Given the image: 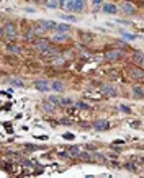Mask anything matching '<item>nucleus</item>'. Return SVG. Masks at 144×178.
<instances>
[{
    "label": "nucleus",
    "instance_id": "17",
    "mask_svg": "<svg viewBox=\"0 0 144 178\" xmlns=\"http://www.w3.org/2000/svg\"><path fill=\"white\" fill-rule=\"evenodd\" d=\"M80 39H82L85 44H89V43H92L94 36H92V34H89V33H80Z\"/></svg>",
    "mask_w": 144,
    "mask_h": 178
},
{
    "label": "nucleus",
    "instance_id": "20",
    "mask_svg": "<svg viewBox=\"0 0 144 178\" xmlns=\"http://www.w3.org/2000/svg\"><path fill=\"white\" fill-rule=\"evenodd\" d=\"M51 103H53L54 106H59V105H62V98H59V96H49L48 98Z\"/></svg>",
    "mask_w": 144,
    "mask_h": 178
},
{
    "label": "nucleus",
    "instance_id": "33",
    "mask_svg": "<svg viewBox=\"0 0 144 178\" xmlns=\"http://www.w3.org/2000/svg\"><path fill=\"white\" fill-rule=\"evenodd\" d=\"M129 126H131V128H139L141 123L139 121H133V123H129Z\"/></svg>",
    "mask_w": 144,
    "mask_h": 178
},
{
    "label": "nucleus",
    "instance_id": "1",
    "mask_svg": "<svg viewBox=\"0 0 144 178\" xmlns=\"http://www.w3.org/2000/svg\"><path fill=\"white\" fill-rule=\"evenodd\" d=\"M2 36L7 39V41H13L16 38V25L15 23H5L2 28Z\"/></svg>",
    "mask_w": 144,
    "mask_h": 178
},
{
    "label": "nucleus",
    "instance_id": "10",
    "mask_svg": "<svg viewBox=\"0 0 144 178\" xmlns=\"http://www.w3.org/2000/svg\"><path fill=\"white\" fill-rule=\"evenodd\" d=\"M7 51H8V53H11V54H20L21 53V48H20V46H16V44L8 43L7 44Z\"/></svg>",
    "mask_w": 144,
    "mask_h": 178
},
{
    "label": "nucleus",
    "instance_id": "21",
    "mask_svg": "<svg viewBox=\"0 0 144 178\" xmlns=\"http://www.w3.org/2000/svg\"><path fill=\"white\" fill-rule=\"evenodd\" d=\"M69 152H71V155H72V157L80 155V149L76 147V146H71V147H69Z\"/></svg>",
    "mask_w": 144,
    "mask_h": 178
},
{
    "label": "nucleus",
    "instance_id": "2",
    "mask_svg": "<svg viewBox=\"0 0 144 178\" xmlns=\"http://www.w3.org/2000/svg\"><path fill=\"white\" fill-rule=\"evenodd\" d=\"M121 57H123V53L120 49H110V51L105 53V59L107 61H118V59H121Z\"/></svg>",
    "mask_w": 144,
    "mask_h": 178
},
{
    "label": "nucleus",
    "instance_id": "41",
    "mask_svg": "<svg viewBox=\"0 0 144 178\" xmlns=\"http://www.w3.org/2000/svg\"><path fill=\"white\" fill-rule=\"evenodd\" d=\"M142 66H144V61H142Z\"/></svg>",
    "mask_w": 144,
    "mask_h": 178
},
{
    "label": "nucleus",
    "instance_id": "37",
    "mask_svg": "<svg viewBox=\"0 0 144 178\" xmlns=\"http://www.w3.org/2000/svg\"><path fill=\"white\" fill-rule=\"evenodd\" d=\"M110 75H113V77H116V78H118V75H120V74H118L116 70H110Z\"/></svg>",
    "mask_w": 144,
    "mask_h": 178
},
{
    "label": "nucleus",
    "instance_id": "28",
    "mask_svg": "<svg viewBox=\"0 0 144 178\" xmlns=\"http://www.w3.org/2000/svg\"><path fill=\"white\" fill-rule=\"evenodd\" d=\"M102 2H103V0H94V2H92V3H94V10H98L100 5H102Z\"/></svg>",
    "mask_w": 144,
    "mask_h": 178
},
{
    "label": "nucleus",
    "instance_id": "25",
    "mask_svg": "<svg viewBox=\"0 0 144 178\" xmlns=\"http://www.w3.org/2000/svg\"><path fill=\"white\" fill-rule=\"evenodd\" d=\"M76 106L79 108V110H89V105H87V103H84V101H76Z\"/></svg>",
    "mask_w": 144,
    "mask_h": 178
},
{
    "label": "nucleus",
    "instance_id": "23",
    "mask_svg": "<svg viewBox=\"0 0 144 178\" xmlns=\"http://www.w3.org/2000/svg\"><path fill=\"white\" fill-rule=\"evenodd\" d=\"M64 64H66V59H64V57H57V59H54V61H53V66H56V67L64 66Z\"/></svg>",
    "mask_w": 144,
    "mask_h": 178
},
{
    "label": "nucleus",
    "instance_id": "42",
    "mask_svg": "<svg viewBox=\"0 0 144 178\" xmlns=\"http://www.w3.org/2000/svg\"><path fill=\"white\" fill-rule=\"evenodd\" d=\"M126 2H129V0H126Z\"/></svg>",
    "mask_w": 144,
    "mask_h": 178
},
{
    "label": "nucleus",
    "instance_id": "7",
    "mask_svg": "<svg viewBox=\"0 0 144 178\" xmlns=\"http://www.w3.org/2000/svg\"><path fill=\"white\" fill-rule=\"evenodd\" d=\"M51 46V43L48 41V39H39V41L36 43V49H38V53L41 54V53H44L46 49H48Z\"/></svg>",
    "mask_w": 144,
    "mask_h": 178
},
{
    "label": "nucleus",
    "instance_id": "30",
    "mask_svg": "<svg viewBox=\"0 0 144 178\" xmlns=\"http://www.w3.org/2000/svg\"><path fill=\"white\" fill-rule=\"evenodd\" d=\"M59 157L61 159H69V157H72V155H71V152L67 150V152H59Z\"/></svg>",
    "mask_w": 144,
    "mask_h": 178
},
{
    "label": "nucleus",
    "instance_id": "12",
    "mask_svg": "<svg viewBox=\"0 0 144 178\" xmlns=\"http://www.w3.org/2000/svg\"><path fill=\"white\" fill-rule=\"evenodd\" d=\"M51 88H53L54 91H64V83L59 82V80H56V82L51 83Z\"/></svg>",
    "mask_w": 144,
    "mask_h": 178
},
{
    "label": "nucleus",
    "instance_id": "35",
    "mask_svg": "<svg viewBox=\"0 0 144 178\" xmlns=\"http://www.w3.org/2000/svg\"><path fill=\"white\" fill-rule=\"evenodd\" d=\"M64 139H67V141H72V139H74V134H64Z\"/></svg>",
    "mask_w": 144,
    "mask_h": 178
},
{
    "label": "nucleus",
    "instance_id": "11",
    "mask_svg": "<svg viewBox=\"0 0 144 178\" xmlns=\"http://www.w3.org/2000/svg\"><path fill=\"white\" fill-rule=\"evenodd\" d=\"M43 110H44L46 113H54V110H56V106H54L53 103H51V101L48 100V101H44V103H43Z\"/></svg>",
    "mask_w": 144,
    "mask_h": 178
},
{
    "label": "nucleus",
    "instance_id": "14",
    "mask_svg": "<svg viewBox=\"0 0 144 178\" xmlns=\"http://www.w3.org/2000/svg\"><path fill=\"white\" fill-rule=\"evenodd\" d=\"M123 10H124V13H134V11H136V8H134V5H131L129 2H124L123 3Z\"/></svg>",
    "mask_w": 144,
    "mask_h": 178
},
{
    "label": "nucleus",
    "instance_id": "19",
    "mask_svg": "<svg viewBox=\"0 0 144 178\" xmlns=\"http://www.w3.org/2000/svg\"><path fill=\"white\" fill-rule=\"evenodd\" d=\"M120 33L123 34V38L129 39V41H134V39H136V36H134V34H131V33H126V31L123 30V28H120Z\"/></svg>",
    "mask_w": 144,
    "mask_h": 178
},
{
    "label": "nucleus",
    "instance_id": "18",
    "mask_svg": "<svg viewBox=\"0 0 144 178\" xmlns=\"http://www.w3.org/2000/svg\"><path fill=\"white\" fill-rule=\"evenodd\" d=\"M69 30H71V26L66 25V23H62V25H57V28H56V31H59V33H67Z\"/></svg>",
    "mask_w": 144,
    "mask_h": 178
},
{
    "label": "nucleus",
    "instance_id": "32",
    "mask_svg": "<svg viewBox=\"0 0 144 178\" xmlns=\"http://www.w3.org/2000/svg\"><path fill=\"white\" fill-rule=\"evenodd\" d=\"M61 123L66 124V126H71V124H72V121H71V119H67V118H66V119H61Z\"/></svg>",
    "mask_w": 144,
    "mask_h": 178
},
{
    "label": "nucleus",
    "instance_id": "6",
    "mask_svg": "<svg viewBox=\"0 0 144 178\" xmlns=\"http://www.w3.org/2000/svg\"><path fill=\"white\" fill-rule=\"evenodd\" d=\"M94 128L98 129V131H105L110 128V123L107 121V119H97V121L94 123Z\"/></svg>",
    "mask_w": 144,
    "mask_h": 178
},
{
    "label": "nucleus",
    "instance_id": "34",
    "mask_svg": "<svg viewBox=\"0 0 144 178\" xmlns=\"http://www.w3.org/2000/svg\"><path fill=\"white\" fill-rule=\"evenodd\" d=\"M62 105H72V100H69V98H62Z\"/></svg>",
    "mask_w": 144,
    "mask_h": 178
},
{
    "label": "nucleus",
    "instance_id": "22",
    "mask_svg": "<svg viewBox=\"0 0 144 178\" xmlns=\"http://www.w3.org/2000/svg\"><path fill=\"white\" fill-rule=\"evenodd\" d=\"M10 83H11V85H15V87H20V88L25 87V82H21L20 78H11V80H10Z\"/></svg>",
    "mask_w": 144,
    "mask_h": 178
},
{
    "label": "nucleus",
    "instance_id": "24",
    "mask_svg": "<svg viewBox=\"0 0 144 178\" xmlns=\"http://www.w3.org/2000/svg\"><path fill=\"white\" fill-rule=\"evenodd\" d=\"M46 5H48L49 8H57V7H61L57 0H48V3H46Z\"/></svg>",
    "mask_w": 144,
    "mask_h": 178
},
{
    "label": "nucleus",
    "instance_id": "8",
    "mask_svg": "<svg viewBox=\"0 0 144 178\" xmlns=\"http://www.w3.org/2000/svg\"><path fill=\"white\" fill-rule=\"evenodd\" d=\"M133 96L136 100H142L144 98V88L139 87V85H136V87L133 88Z\"/></svg>",
    "mask_w": 144,
    "mask_h": 178
},
{
    "label": "nucleus",
    "instance_id": "4",
    "mask_svg": "<svg viewBox=\"0 0 144 178\" xmlns=\"http://www.w3.org/2000/svg\"><path fill=\"white\" fill-rule=\"evenodd\" d=\"M102 93H105L108 96H116V88H115L113 85L105 83V85H102Z\"/></svg>",
    "mask_w": 144,
    "mask_h": 178
},
{
    "label": "nucleus",
    "instance_id": "29",
    "mask_svg": "<svg viewBox=\"0 0 144 178\" xmlns=\"http://www.w3.org/2000/svg\"><path fill=\"white\" fill-rule=\"evenodd\" d=\"M120 111H123V113H131V110H129V108L128 106H126V105H120Z\"/></svg>",
    "mask_w": 144,
    "mask_h": 178
},
{
    "label": "nucleus",
    "instance_id": "5",
    "mask_svg": "<svg viewBox=\"0 0 144 178\" xmlns=\"http://www.w3.org/2000/svg\"><path fill=\"white\" fill-rule=\"evenodd\" d=\"M34 88L39 90V91H48L51 88V85L46 82V80H36V82H34Z\"/></svg>",
    "mask_w": 144,
    "mask_h": 178
},
{
    "label": "nucleus",
    "instance_id": "27",
    "mask_svg": "<svg viewBox=\"0 0 144 178\" xmlns=\"http://www.w3.org/2000/svg\"><path fill=\"white\" fill-rule=\"evenodd\" d=\"M126 167V170H129V172H136V167H134V163H131V162H128L124 165Z\"/></svg>",
    "mask_w": 144,
    "mask_h": 178
},
{
    "label": "nucleus",
    "instance_id": "16",
    "mask_svg": "<svg viewBox=\"0 0 144 178\" xmlns=\"http://www.w3.org/2000/svg\"><path fill=\"white\" fill-rule=\"evenodd\" d=\"M54 41H57V43H64V41H69V36H67L66 33L56 34V36H54Z\"/></svg>",
    "mask_w": 144,
    "mask_h": 178
},
{
    "label": "nucleus",
    "instance_id": "40",
    "mask_svg": "<svg viewBox=\"0 0 144 178\" xmlns=\"http://www.w3.org/2000/svg\"><path fill=\"white\" fill-rule=\"evenodd\" d=\"M136 162H137V163H142V165H144V159H142V157H137V160H136Z\"/></svg>",
    "mask_w": 144,
    "mask_h": 178
},
{
    "label": "nucleus",
    "instance_id": "15",
    "mask_svg": "<svg viewBox=\"0 0 144 178\" xmlns=\"http://www.w3.org/2000/svg\"><path fill=\"white\" fill-rule=\"evenodd\" d=\"M36 34H38V33L34 31V30H30L23 38H25V41H34V39H36Z\"/></svg>",
    "mask_w": 144,
    "mask_h": 178
},
{
    "label": "nucleus",
    "instance_id": "36",
    "mask_svg": "<svg viewBox=\"0 0 144 178\" xmlns=\"http://www.w3.org/2000/svg\"><path fill=\"white\" fill-rule=\"evenodd\" d=\"M85 149H87V150H95V146H92V144H87V146H85Z\"/></svg>",
    "mask_w": 144,
    "mask_h": 178
},
{
    "label": "nucleus",
    "instance_id": "3",
    "mask_svg": "<svg viewBox=\"0 0 144 178\" xmlns=\"http://www.w3.org/2000/svg\"><path fill=\"white\" fill-rule=\"evenodd\" d=\"M129 74L134 80H144V72L141 70L139 67H131L129 69Z\"/></svg>",
    "mask_w": 144,
    "mask_h": 178
},
{
    "label": "nucleus",
    "instance_id": "38",
    "mask_svg": "<svg viewBox=\"0 0 144 178\" xmlns=\"http://www.w3.org/2000/svg\"><path fill=\"white\" fill-rule=\"evenodd\" d=\"M57 2H59V5H61V7H66L67 0H57Z\"/></svg>",
    "mask_w": 144,
    "mask_h": 178
},
{
    "label": "nucleus",
    "instance_id": "13",
    "mask_svg": "<svg viewBox=\"0 0 144 178\" xmlns=\"http://www.w3.org/2000/svg\"><path fill=\"white\" fill-rule=\"evenodd\" d=\"M144 61V54L141 53V51H136V53L133 54V62L134 64H139V62Z\"/></svg>",
    "mask_w": 144,
    "mask_h": 178
},
{
    "label": "nucleus",
    "instance_id": "26",
    "mask_svg": "<svg viewBox=\"0 0 144 178\" xmlns=\"http://www.w3.org/2000/svg\"><path fill=\"white\" fill-rule=\"evenodd\" d=\"M61 18L66 20V21H77V18L74 15H61Z\"/></svg>",
    "mask_w": 144,
    "mask_h": 178
},
{
    "label": "nucleus",
    "instance_id": "31",
    "mask_svg": "<svg viewBox=\"0 0 144 178\" xmlns=\"http://www.w3.org/2000/svg\"><path fill=\"white\" fill-rule=\"evenodd\" d=\"M79 157H80V159H82V160H84V162H89V160L92 159V157L89 155V154H80V155H79Z\"/></svg>",
    "mask_w": 144,
    "mask_h": 178
},
{
    "label": "nucleus",
    "instance_id": "39",
    "mask_svg": "<svg viewBox=\"0 0 144 178\" xmlns=\"http://www.w3.org/2000/svg\"><path fill=\"white\" fill-rule=\"evenodd\" d=\"M3 93H5V95H11V93H13V88H8L7 91H3Z\"/></svg>",
    "mask_w": 144,
    "mask_h": 178
},
{
    "label": "nucleus",
    "instance_id": "9",
    "mask_svg": "<svg viewBox=\"0 0 144 178\" xmlns=\"http://www.w3.org/2000/svg\"><path fill=\"white\" fill-rule=\"evenodd\" d=\"M102 10L105 11V13H116L118 8H116V5H113V3H105L102 7Z\"/></svg>",
    "mask_w": 144,
    "mask_h": 178
}]
</instances>
